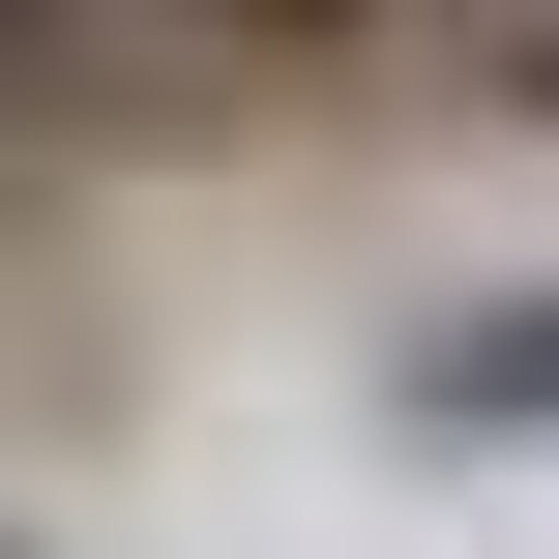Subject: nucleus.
Segmentation results:
<instances>
[{"label":"nucleus","instance_id":"7ed1b4c3","mask_svg":"<svg viewBox=\"0 0 559 559\" xmlns=\"http://www.w3.org/2000/svg\"><path fill=\"white\" fill-rule=\"evenodd\" d=\"M177 59H383V0H147Z\"/></svg>","mask_w":559,"mask_h":559},{"label":"nucleus","instance_id":"f257e3e1","mask_svg":"<svg viewBox=\"0 0 559 559\" xmlns=\"http://www.w3.org/2000/svg\"><path fill=\"white\" fill-rule=\"evenodd\" d=\"M147 59H177L147 0H0V147H147V118H177Z\"/></svg>","mask_w":559,"mask_h":559},{"label":"nucleus","instance_id":"f03ea898","mask_svg":"<svg viewBox=\"0 0 559 559\" xmlns=\"http://www.w3.org/2000/svg\"><path fill=\"white\" fill-rule=\"evenodd\" d=\"M383 413H413V442H559V265H531V295H472L442 354H383Z\"/></svg>","mask_w":559,"mask_h":559}]
</instances>
